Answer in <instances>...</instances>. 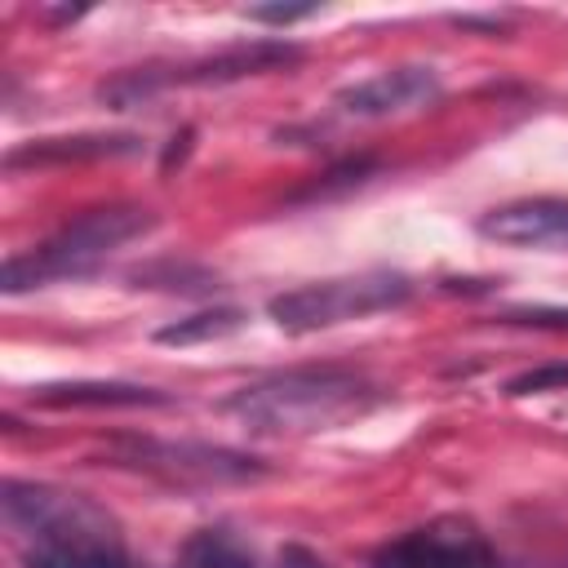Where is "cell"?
<instances>
[{
    "label": "cell",
    "mask_w": 568,
    "mask_h": 568,
    "mask_svg": "<svg viewBox=\"0 0 568 568\" xmlns=\"http://www.w3.org/2000/svg\"><path fill=\"white\" fill-rule=\"evenodd\" d=\"M311 13H315V4H253L248 9L253 22H275V27H288V22L311 18Z\"/></svg>",
    "instance_id": "15"
},
{
    "label": "cell",
    "mask_w": 568,
    "mask_h": 568,
    "mask_svg": "<svg viewBox=\"0 0 568 568\" xmlns=\"http://www.w3.org/2000/svg\"><path fill=\"white\" fill-rule=\"evenodd\" d=\"M479 235L506 248H568V200L532 195L497 204L479 217Z\"/></svg>",
    "instance_id": "9"
},
{
    "label": "cell",
    "mask_w": 568,
    "mask_h": 568,
    "mask_svg": "<svg viewBox=\"0 0 568 568\" xmlns=\"http://www.w3.org/2000/svg\"><path fill=\"white\" fill-rule=\"evenodd\" d=\"M178 568H257L253 550L226 528H200L182 541Z\"/></svg>",
    "instance_id": "12"
},
{
    "label": "cell",
    "mask_w": 568,
    "mask_h": 568,
    "mask_svg": "<svg viewBox=\"0 0 568 568\" xmlns=\"http://www.w3.org/2000/svg\"><path fill=\"white\" fill-rule=\"evenodd\" d=\"M240 324H244V311H235V306H213V311H195V315H186V320H178V324H164V328L155 333V342H164V346L213 342V337L235 333Z\"/></svg>",
    "instance_id": "13"
},
{
    "label": "cell",
    "mask_w": 568,
    "mask_h": 568,
    "mask_svg": "<svg viewBox=\"0 0 568 568\" xmlns=\"http://www.w3.org/2000/svg\"><path fill=\"white\" fill-rule=\"evenodd\" d=\"M368 568H501V555L470 519L439 515L382 541Z\"/></svg>",
    "instance_id": "6"
},
{
    "label": "cell",
    "mask_w": 568,
    "mask_h": 568,
    "mask_svg": "<svg viewBox=\"0 0 568 568\" xmlns=\"http://www.w3.org/2000/svg\"><path fill=\"white\" fill-rule=\"evenodd\" d=\"M280 568H328L320 555H311L306 546H284L280 550Z\"/></svg>",
    "instance_id": "17"
},
{
    "label": "cell",
    "mask_w": 568,
    "mask_h": 568,
    "mask_svg": "<svg viewBox=\"0 0 568 568\" xmlns=\"http://www.w3.org/2000/svg\"><path fill=\"white\" fill-rule=\"evenodd\" d=\"M115 462L146 470L164 484H244L266 475L257 457L209 444H169V439H120Z\"/></svg>",
    "instance_id": "7"
},
{
    "label": "cell",
    "mask_w": 568,
    "mask_h": 568,
    "mask_svg": "<svg viewBox=\"0 0 568 568\" xmlns=\"http://www.w3.org/2000/svg\"><path fill=\"white\" fill-rule=\"evenodd\" d=\"M0 506L22 541V568H146L129 555L115 515L84 493L9 479Z\"/></svg>",
    "instance_id": "1"
},
{
    "label": "cell",
    "mask_w": 568,
    "mask_h": 568,
    "mask_svg": "<svg viewBox=\"0 0 568 568\" xmlns=\"http://www.w3.org/2000/svg\"><path fill=\"white\" fill-rule=\"evenodd\" d=\"M386 399V390L342 364H306V368H280L266 373L240 390L226 395V413L262 435H311V430H337L364 413H373Z\"/></svg>",
    "instance_id": "2"
},
{
    "label": "cell",
    "mask_w": 568,
    "mask_h": 568,
    "mask_svg": "<svg viewBox=\"0 0 568 568\" xmlns=\"http://www.w3.org/2000/svg\"><path fill=\"white\" fill-rule=\"evenodd\" d=\"M439 93H444V80L435 67L404 62V67H390V71H377L368 80L337 89L333 106L346 120H390V115H408V111L430 106Z\"/></svg>",
    "instance_id": "8"
},
{
    "label": "cell",
    "mask_w": 568,
    "mask_h": 568,
    "mask_svg": "<svg viewBox=\"0 0 568 568\" xmlns=\"http://www.w3.org/2000/svg\"><path fill=\"white\" fill-rule=\"evenodd\" d=\"M510 324H550V328H568V311H510Z\"/></svg>",
    "instance_id": "16"
},
{
    "label": "cell",
    "mask_w": 568,
    "mask_h": 568,
    "mask_svg": "<svg viewBox=\"0 0 568 568\" xmlns=\"http://www.w3.org/2000/svg\"><path fill=\"white\" fill-rule=\"evenodd\" d=\"M413 297V280L399 271H359V275H337V280H315L288 293H275L266 302V315L284 333H315L333 328L346 320H364L377 311H395Z\"/></svg>",
    "instance_id": "4"
},
{
    "label": "cell",
    "mask_w": 568,
    "mask_h": 568,
    "mask_svg": "<svg viewBox=\"0 0 568 568\" xmlns=\"http://www.w3.org/2000/svg\"><path fill=\"white\" fill-rule=\"evenodd\" d=\"M293 62H302V49L297 44H288V40H253V44L222 49L217 58L186 62V67H178L169 75L164 71H129V75L102 84V102H111L115 111H124V106L146 102L160 89H173V84H231V80H244V75L293 67Z\"/></svg>",
    "instance_id": "5"
},
{
    "label": "cell",
    "mask_w": 568,
    "mask_h": 568,
    "mask_svg": "<svg viewBox=\"0 0 568 568\" xmlns=\"http://www.w3.org/2000/svg\"><path fill=\"white\" fill-rule=\"evenodd\" d=\"M541 390H568V364H541L506 382V395H541Z\"/></svg>",
    "instance_id": "14"
},
{
    "label": "cell",
    "mask_w": 568,
    "mask_h": 568,
    "mask_svg": "<svg viewBox=\"0 0 568 568\" xmlns=\"http://www.w3.org/2000/svg\"><path fill=\"white\" fill-rule=\"evenodd\" d=\"M31 404L44 408H160L169 395L133 382H62V386H40L31 390Z\"/></svg>",
    "instance_id": "10"
},
{
    "label": "cell",
    "mask_w": 568,
    "mask_h": 568,
    "mask_svg": "<svg viewBox=\"0 0 568 568\" xmlns=\"http://www.w3.org/2000/svg\"><path fill=\"white\" fill-rule=\"evenodd\" d=\"M138 151L133 138H106V133H84V138H40L4 155L9 169L18 164H62V160H98V155H129Z\"/></svg>",
    "instance_id": "11"
},
{
    "label": "cell",
    "mask_w": 568,
    "mask_h": 568,
    "mask_svg": "<svg viewBox=\"0 0 568 568\" xmlns=\"http://www.w3.org/2000/svg\"><path fill=\"white\" fill-rule=\"evenodd\" d=\"M155 226V213L142 209V204H102V209H89L71 222H62L44 244L27 248V253H13L4 262V293H27V288H40V284H53V280H80L89 271H98L120 244H129L133 235L151 231Z\"/></svg>",
    "instance_id": "3"
}]
</instances>
